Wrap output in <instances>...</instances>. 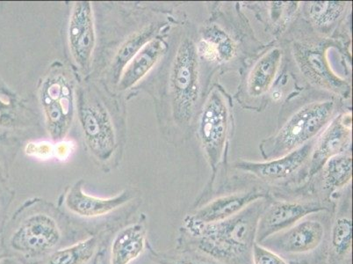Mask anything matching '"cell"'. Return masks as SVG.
Here are the masks:
<instances>
[{
  "instance_id": "obj_1",
  "label": "cell",
  "mask_w": 353,
  "mask_h": 264,
  "mask_svg": "<svg viewBox=\"0 0 353 264\" xmlns=\"http://www.w3.org/2000/svg\"><path fill=\"white\" fill-rule=\"evenodd\" d=\"M333 111L332 102H314L305 106L285 122L274 138L266 141L263 153L268 159H277L303 147L322 130Z\"/></svg>"
},
{
  "instance_id": "obj_2",
  "label": "cell",
  "mask_w": 353,
  "mask_h": 264,
  "mask_svg": "<svg viewBox=\"0 0 353 264\" xmlns=\"http://www.w3.org/2000/svg\"><path fill=\"white\" fill-rule=\"evenodd\" d=\"M259 215L236 214L219 223L201 224L185 218L187 229L194 236L202 238L204 249L218 254H240L253 245Z\"/></svg>"
},
{
  "instance_id": "obj_3",
  "label": "cell",
  "mask_w": 353,
  "mask_h": 264,
  "mask_svg": "<svg viewBox=\"0 0 353 264\" xmlns=\"http://www.w3.org/2000/svg\"><path fill=\"white\" fill-rule=\"evenodd\" d=\"M172 109L176 120H191L200 95V70L196 46L190 39L179 45L170 77Z\"/></svg>"
},
{
  "instance_id": "obj_4",
  "label": "cell",
  "mask_w": 353,
  "mask_h": 264,
  "mask_svg": "<svg viewBox=\"0 0 353 264\" xmlns=\"http://www.w3.org/2000/svg\"><path fill=\"white\" fill-rule=\"evenodd\" d=\"M48 131L54 141L68 133L75 113L72 80L63 69L51 70L40 91Z\"/></svg>"
},
{
  "instance_id": "obj_5",
  "label": "cell",
  "mask_w": 353,
  "mask_h": 264,
  "mask_svg": "<svg viewBox=\"0 0 353 264\" xmlns=\"http://www.w3.org/2000/svg\"><path fill=\"white\" fill-rule=\"evenodd\" d=\"M78 113L90 150L98 159L107 160L113 154L117 144L113 122L107 109L97 98L81 93Z\"/></svg>"
},
{
  "instance_id": "obj_6",
  "label": "cell",
  "mask_w": 353,
  "mask_h": 264,
  "mask_svg": "<svg viewBox=\"0 0 353 264\" xmlns=\"http://www.w3.org/2000/svg\"><path fill=\"white\" fill-rule=\"evenodd\" d=\"M230 124V109L220 91L214 90L202 111L199 135L214 171L223 155Z\"/></svg>"
},
{
  "instance_id": "obj_7",
  "label": "cell",
  "mask_w": 353,
  "mask_h": 264,
  "mask_svg": "<svg viewBox=\"0 0 353 264\" xmlns=\"http://www.w3.org/2000/svg\"><path fill=\"white\" fill-rule=\"evenodd\" d=\"M61 240L56 220L47 214H34L22 222L12 234L10 245L18 252L37 254L54 249Z\"/></svg>"
},
{
  "instance_id": "obj_8",
  "label": "cell",
  "mask_w": 353,
  "mask_h": 264,
  "mask_svg": "<svg viewBox=\"0 0 353 264\" xmlns=\"http://www.w3.org/2000/svg\"><path fill=\"white\" fill-rule=\"evenodd\" d=\"M68 40L70 54L83 70L91 64L95 49L96 34L91 3L76 2L70 12Z\"/></svg>"
},
{
  "instance_id": "obj_9",
  "label": "cell",
  "mask_w": 353,
  "mask_h": 264,
  "mask_svg": "<svg viewBox=\"0 0 353 264\" xmlns=\"http://www.w3.org/2000/svg\"><path fill=\"white\" fill-rule=\"evenodd\" d=\"M317 205H301L298 202H278L260 215L256 229V243H263L272 235L293 227L306 216L323 210Z\"/></svg>"
},
{
  "instance_id": "obj_10",
  "label": "cell",
  "mask_w": 353,
  "mask_h": 264,
  "mask_svg": "<svg viewBox=\"0 0 353 264\" xmlns=\"http://www.w3.org/2000/svg\"><path fill=\"white\" fill-rule=\"evenodd\" d=\"M323 236V225L319 221L307 220L298 222L279 236L272 235L264 243H268L266 246L271 249L282 253L303 254L316 249Z\"/></svg>"
},
{
  "instance_id": "obj_11",
  "label": "cell",
  "mask_w": 353,
  "mask_h": 264,
  "mask_svg": "<svg viewBox=\"0 0 353 264\" xmlns=\"http://www.w3.org/2000/svg\"><path fill=\"white\" fill-rule=\"evenodd\" d=\"M82 183L76 182L65 196L66 207L81 217L94 218L110 214L132 199L128 191L108 198L90 196L83 191Z\"/></svg>"
},
{
  "instance_id": "obj_12",
  "label": "cell",
  "mask_w": 353,
  "mask_h": 264,
  "mask_svg": "<svg viewBox=\"0 0 353 264\" xmlns=\"http://www.w3.org/2000/svg\"><path fill=\"white\" fill-rule=\"evenodd\" d=\"M351 117L343 115L333 120L323 132L313 151L310 175L319 172L324 164L338 154L342 153L351 143Z\"/></svg>"
},
{
  "instance_id": "obj_13",
  "label": "cell",
  "mask_w": 353,
  "mask_h": 264,
  "mask_svg": "<svg viewBox=\"0 0 353 264\" xmlns=\"http://www.w3.org/2000/svg\"><path fill=\"white\" fill-rule=\"evenodd\" d=\"M311 151L312 147L306 144L277 159L266 162H242L237 164L236 167L265 181H279L288 178L296 172L307 162Z\"/></svg>"
},
{
  "instance_id": "obj_14",
  "label": "cell",
  "mask_w": 353,
  "mask_h": 264,
  "mask_svg": "<svg viewBox=\"0 0 353 264\" xmlns=\"http://www.w3.org/2000/svg\"><path fill=\"white\" fill-rule=\"evenodd\" d=\"M264 198L259 191H250L221 196L212 201L188 217V220L201 224H214L229 220L248 207L252 202Z\"/></svg>"
},
{
  "instance_id": "obj_15",
  "label": "cell",
  "mask_w": 353,
  "mask_h": 264,
  "mask_svg": "<svg viewBox=\"0 0 353 264\" xmlns=\"http://www.w3.org/2000/svg\"><path fill=\"white\" fill-rule=\"evenodd\" d=\"M166 48L165 41L159 38L148 41L125 66L119 80V88L130 89L139 82L161 59Z\"/></svg>"
},
{
  "instance_id": "obj_16",
  "label": "cell",
  "mask_w": 353,
  "mask_h": 264,
  "mask_svg": "<svg viewBox=\"0 0 353 264\" xmlns=\"http://www.w3.org/2000/svg\"><path fill=\"white\" fill-rule=\"evenodd\" d=\"M296 57L301 70L314 82L336 93H345L349 89L347 84L330 72L322 50L303 48L296 51Z\"/></svg>"
},
{
  "instance_id": "obj_17",
  "label": "cell",
  "mask_w": 353,
  "mask_h": 264,
  "mask_svg": "<svg viewBox=\"0 0 353 264\" xmlns=\"http://www.w3.org/2000/svg\"><path fill=\"white\" fill-rule=\"evenodd\" d=\"M145 228L136 224L125 227L117 236L112 245V264H128L136 260L145 247Z\"/></svg>"
},
{
  "instance_id": "obj_18",
  "label": "cell",
  "mask_w": 353,
  "mask_h": 264,
  "mask_svg": "<svg viewBox=\"0 0 353 264\" xmlns=\"http://www.w3.org/2000/svg\"><path fill=\"white\" fill-rule=\"evenodd\" d=\"M282 51L278 48L269 50L255 64L250 72L247 89L250 95H265L274 83L281 62Z\"/></svg>"
},
{
  "instance_id": "obj_19",
  "label": "cell",
  "mask_w": 353,
  "mask_h": 264,
  "mask_svg": "<svg viewBox=\"0 0 353 264\" xmlns=\"http://www.w3.org/2000/svg\"><path fill=\"white\" fill-rule=\"evenodd\" d=\"M197 53L212 62L229 61L235 55V44L225 32L211 27L205 31L204 37L199 41Z\"/></svg>"
},
{
  "instance_id": "obj_20",
  "label": "cell",
  "mask_w": 353,
  "mask_h": 264,
  "mask_svg": "<svg viewBox=\"0 0 353 264\" xmlns=\"http://www.w3.org/2000/svg\"><path fill=\"white\" fill-rule=\"evenodd\" d=\"M352 176V159L347 154L330 158L323 165V180L327 188L342 189L351 182Z\"/></svg>"
},
{
  "instance_id": "obj_21",
  "label": "cell",
  "mask_w": 353,
  "mask_h": 264,
  "mask_svg": "<svg viewBox=\"0 0 353 264\" xmlns=\"http://www.w3.org/2000/svg\"><path fill=\"white\" fill-rule=\"evenodd\" d=\"M96 237L80 241L66 249L53 253L45 264H85L94 256L97 249Z\"/></svg>"
},
{
  "instance_id": "obj_22",
  "label": "cell",
  "mask_w": 353,
  "mask_h": 264,
  "mask_svg": "<svg viewBox=\"0 0 353 264\" xmlns=\"http://www.w3.org/2000/svg\"><path fill=\"white\" fill-rule=\"evenodd\" d=\"M309 6V15L311 21L319 27H325L334 23L345 9V2L319 1L311 2Z\"/></svg>"
},
{
  "instance_id": "obj_23",
  "label": "cell",
  "mask_w": 353,
  "mask_h": 264,
  "mask_svg": "<svg viewBox=\"0 0 353 264\" xmlns=\"http://www.w3.org/2000/svg\"><path fill=\"white\" fill-rule=\"evenodd\" d=\"M332 243L334 252L339 256H346L352 249V221L347 217L338 218L333 225Z\"/></svg>"
},
{
  "instance_id": "obj_24",
  "label": "cell",
  "mask_w": 353,
  "mask_h": 264,
  "mask_svg": "<svg viewBox=\"0 0 353 264\" xmlns=\"http://www.w3.org/2000/svg\"><path fill=\"white\" fill-rule=\"evenodd\" d=\"M148 37H149V33H147V32H142V33L134 35L132 38H130L121 47L114 62L113 69L114 72L117 73L115 75H119V74L121 75L125 66L141 50V48L147 43Z\"/></svg>"
},
{
  "instance_id": "obj_25",
  "label": "cell",
  "mask_w": 353,
  "mask_h": 264,
  "mask_svg": "<svg viewBox=\"0 0 353 264\" xmlns=\"http://www.w3.org/2000/svg\"><path fill=\"white\" fill-rule=\"evenodd\" d=\"M252 254L254 264H288L274 251L265 249L256 243L253 244Z\"/></svg>"
},
{
  "instance_id": "obj_26",
  "label": "cell",
  "mask_w": 353,
  "mask_h": 264,
  "mask_svg": "<svg viewBox=\"0 0 353 264\" xmlns=\"http://www.w3.org/2000/svg\"><path fill=\"white\" fill-rule=\"evenodd\" d=\"M6 98L9 97L0 95V125L1 126H8L14 120V114H12L14 108H12L11 102L6 101Z\"/></svg>"
},
{
  "instance_id": "obj_27",
  "label": "cell",
  "mask_w": 353,
  "mask_h": 264,
  "mask_svg": "<svg viewBox=\"0 0 353 264\" xmlns=\"http://www.w3.org/2000/svg\"><path fill=\"white\" fill-rule=\"evenodd\" d=\"M0 95L8 96L10 97L12 96V92L9 90L6 86L0 84Z\"/></svg>"
},
{
  "instance_id": "obj_28",
  "label": "cell",
  "mask_w": 353,
  "mask_h": 264,
  "mask_svg": "<svg viewBox=\"0 0 353 264\" xmlns=\"http://www.w3.org/2000/svg\"><path fill=\"white\" fill-rule=\"evenodd\" d=\"M0 264H20L14 259L11 258H3L2 260H0Z\"/></svg>"
},
{
  "instance_id": "obj_29",
  "label": "cell",
  "mask_w": 353,
  "mask_h": 264,
  "mask_svg": "<svg viewBox=\"0 0 353 264\" xmlns=\"http://www.w3.org/2000/svg\"><path fill=\"white\" fill-rule=\"evenodd\" d=\"M187 264H192V263H187Z\"/></svg>"
}]
</instances>
